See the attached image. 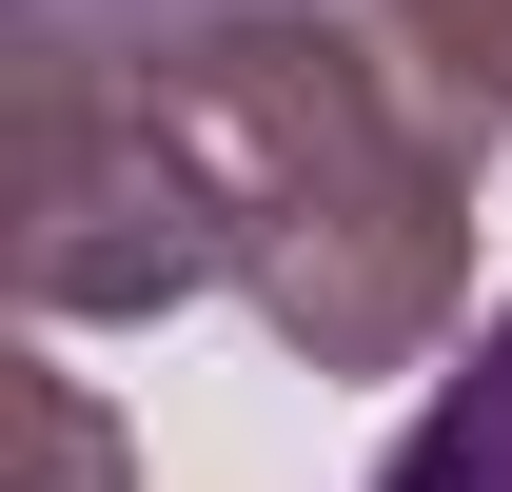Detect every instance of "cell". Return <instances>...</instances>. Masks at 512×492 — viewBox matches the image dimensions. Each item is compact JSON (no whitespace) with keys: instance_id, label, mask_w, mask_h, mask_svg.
Returning <instances> with one entry per match:
<instances>
[{"instance_id":"obj_2","label":"cell","mask_w":512,"mask_h":492,"mask_svg":"<svg viewBox=\"0 0 512 492\" xmlns=\"http://www.w3.org/2000/svg\"><path fill=\"white\" fill-rule=\"evenodd\" d=\"M0 276H20V315H178V296L237 276L197 138L138 99V60L99 20L20 40V99H0Z\"/></svg>"},{"instance_id":"obj_4","label":"cell","mask_w":512,"mask_h":492,"mask_svg":"<svg viewBox=\"0 0 512 492\" xmlns=\"http://www.w3.org/2000/svg\"><path fill=\"white\" fill-rule=\"evenodd\" d=\"M394 40H414V79L434 99H473V119L512 138V0H375Z\"/></svg>"},{"instance_id":"obj_3","label":"cell","mask_w":512,"mask_h":492,"mask_svg":"<svg viewBox=\"0 0 512 492\" xmlns=\"http://www.w3.org/2000/svg\"><path fill=\"white\" fill-rule=\"evenodd\" d=\"M375 492H512V315L473 335V374H453L434 414L375 453Z\"/></svg>"},{"instance_id":"obj_1","label":"cell","mask_w":512,"mask_h":492,"mask_svg":"<svg viewBox=\"0 0 512 492\" xmlns=\"http://www.w3.org/2000/svg\"><path fill=\"white\" fill-rule=\"evenodd\" d=\"M138 99L197 138L237 296L296 374H414L473 296V99L414 79L394 20L335 0H158L119 20Z\"/></svg>"},{"instance_id":"obj_5","label":"cell","mask_w":512,"mask_h":492,"mask_svg":"<svg viewBox=\"0 0 512 492\" xmlns=\"http://www.w3.org/2000/svg\"><path fill=\"white\" fill-rule=\"evenodd\" d=\"M20 433H40V492H119V433L79 374H20Z\"/></svg>"}]
</instances>
